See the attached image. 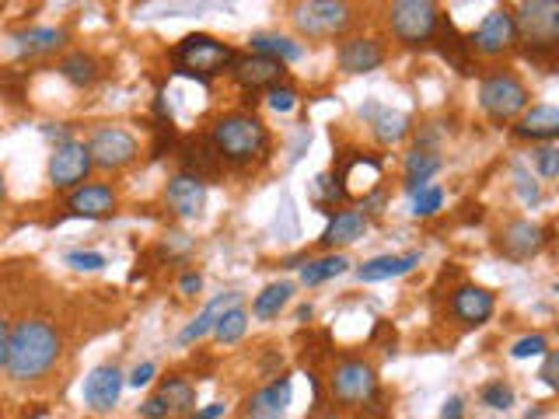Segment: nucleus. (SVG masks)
Wrapping results in <instances>:
<instances>
[{
	"label": "nucleus",
	"mask_w": 559,
	"mask_h": 419,
	"mask_svg": "<svg viewBox=\"0 0 559 419\" xmlns=\"http://www.w3.org/2000/svg\"><path fill=\"white\" fill-rule=\"evenodd\" d=\"M381 63H385V49L374 39H364V35H360V39H346L343 46H339V70H343V74H371Z\"/></svg>",
	"instance_id": "18"
},
{
	"label": "nucleus",
	"mask_w": 559,
	"mask_h": 419,
	"mask_svg": "<svg viewBox=\"0 0 559 419\" xmlns=\"http://www.w3.org/2000/svg\"><path fill=\"white\" fill-rule=\"evenodd\" d=\"M518 42H528V56L556 49L559 42V4L556 0H525L511 11Z\"/></svg>",
	"instance_id": "4"
},
{
	"label": "nucleus",
	"mask_w": 559,
	"mask_h": 419,
	"mask_svg": "<svg viewBox=\"0 0 559 419\" xmlns=\"http://www.w3.org/2000/svg\"><path fill=\"white\" fill-rule=\"evenodd\" d=\"M67 262L70 269H77V273H98V269H105V255L102 252H84V248H77V252H67Z\"/></svg>",
	"instance_id": "36"
},
{
	"label": "nucleus",
	"mask_w": 559,
	"mask_h": 419,
	"mask_svg": "<svg viewBox=\"0 0 559 419\" xmlns=\"http://www.w3.org/2000/svg\"><path fill=\"white\" fill-rule=\"evenodd\" d=\"M483 406L490 409H500V413H507V409L514 406V388L504 385V381H490V385L483 388Z\"/></svg>",
	"instance_id": "34"
},
{
	"label": "nucleus",
	"mask_w": 559,
	"mask_h": 419,
	"mask_svg": "<svg viewBox=\"0 0 559 419\" xmlns=\"http://www.w3.org/2000/svg\"><path fill=\"white\" fill-rule=\"evenodd\" d=\"M252 53L256 56H266V60H277V63H294V60H301V53L304 49L297 46L294 39H287V35H270V32H259V35H252Z\"/></svg>",
	"instance_id": "26"
},
{
	"label": "nucleus",
	"mask_w": 559,
	"mask_h": 419,
	"mask_svg": "<svg viewBox=\"0 0 559 419\" xmlns=\"http://www.w3.org/2000/svg\"><path fill=\"white\" fill-rule=\"evenodd\" d=\"M154 374H158V367H154L151 360H144V364L133 367V374L126 378V385H130V388H144V385H151V381H154Z\"/></svg>",
	"instance_id": "41"
},
{
	"label": "nucleus",
	"mask_w": 559,
	"mask_h": 419,
	"mask_svg": "<svg viewBox=\"0 0 559 419\" xmlns=\"http://www.w3.org/2000/svg\"><path fill=\"white\" fill-rule=\"evenodd\" d=\"M406 133H409V116H406V112L381 109L378 116H374V137H378L381 144H399Z\"/></svg>",
	"instance_id": "31"
},
{
	"label": "nucleus",
	"mask_w": 559,
	"mask_h": 419,
	"mask_svg": "<svg viewBox=\"0 0 559 419\" xmlns=\"http://www.w3.org/2000/svg\"><path fill=\"white\" fill-rule=\"evenodd\" d=\"M228 70L249 95H256L259 88H273V84H280V77H283V63L266 60V56H256V53H245V56L235 53V60H231Z\"/></svg>",
	"instance_id": "15"
},
{
	"label": "nucleus",
	"mask_w": 559,
	"mask_h": 419,
	"mask_svg": "<svg viewBox=\"0 0 559 419\" xmlns=\"http://www.w3.org/2000/svg\"><path fill=\"white\" fill-rule=\"evenodd\" d=\"M165 200L175 217L196 220L203 213V207H207V182L196 179V175H189V172H179L172 182H168Z\"/></svg>",
	"instance_id": "14"
},
{
	"label": "nucleus",
	"mask_w": 559,
	"mask_h": 419,
	"mask_svg": "<svg viewBox=\"0 0 559 419\" xmlns=\"http://www.w3.org/2000/svg\"><path fill=\"white\" fill-rule=\"evenodd\" d=\"M123 371H119L116 364H102L95 367V371L84 378V406L95 409V413H109V409H116L119 395H123Z\"/></svg>",
	"instance_id": "12"
},
{
	"label": "nucleus",
	"mask_w": 559,
	"mask_h": 419,
	"mask_svg": "<svg viewBox=\"0 0 559 419\" xmlns=\"http://www.w3.org/2000/svg\"><path fill=\"white\" fill-rule=\"evenodd\" d=\"M84 147L91 154V165L105 168V172H119V168L133 165L140 154L137 137L130 130H123V126H98Z\"/></svg>",
	"instance_id": "8"
},
{
	"label": "nucleus",
	"mask_w": 559,
	"mask_h": 419,
	"mask_svg": "<svg viewBox=\"0 0 559 419\" xmlns=\"http://www.w3.org/2000/svg\"><path fill=\"white\" fill-rule=\"evenodd\" d=\"M200 287H203V276H200V273H186V276L179 280V290H182L186 297H196V294H200Z\"/></svg>",
	"instance_id": "44"
},
{
	"label": "nucleus",
	"mask_w": 559,
	"mask_h": 419,
	"mask_svg": "<svg viewBox=\"0 0 559 419\" xmlns=\"http://www.w3.org/2000/svg\"><path fill=\"white\" fill-rule=\"evenodd\" d=\"M479 105L493 123H511L528 109V88L518 74L511 70H497V74L483 77L479 84Z\"/></svg>",
	"instance_id": "5"
},
{
	"label": "nucleus",
	"mask_w": 559,
	"mask_h": 419,
	"mask_svg": "<svg viewBox=\"0 0 559 419\" xmlns=\"http://www.w3.org/2000/svg\"><path fill=\"white\" fill-rule=\"evenodd\" d=\"M4 196H7V182H4V172H0V203H4Z\"/></svg>",
	"instance_id": "49"
},
{
	"label": "nucleus",
	"mask_w": 559,
	"mask_h": 419,
	"mask_svg": "<svg viewBox=\"0 0 559 419\" xmlns=\"http://www.w3.org/2000/svg\"><path fill=\"white\" fill-rule=\"evenodd\" d=\"M549 353V339L546 336H525V339H518V343L511 346V357L514 360H528V357H546Z\"/></svg>",
	"instance_id": "35"
},
{
	"label": "nucleus",
	"mask_w": 559,
	"mask_h": 419,
	"mask_svg": "<svg viewBox=\"0 0 559 419\" xmlns=\"http://www.w3.org/2000/svg\"><path fill=\"white\" fill-rule=\"evenodd\" d=\"M441 172V154L430 151V147H416L406 154V193H420L434 175Z\"/></svg>",
	"instance_id": "25"
},
{
	"label": "nucleus",
	"mask_w": 559,
	"mask_h": 419,
	"mask_svg": "<svg viewBox=\"0 0 559 419\" xmlns=\"http://www.w3.org/2000/svg\"><path fill=\"white\" fill-rule=\"evenodd\" d=\"M297 105V91L287 88V84H273L270 88V109L273 112H294Z\"/></svg>",
	"instance_id": "39"
},
{
	"label": "nucleus",
	"mask_w": 559,
	"mask_h": 419,
	"mask_svg": "<svg viewBox=\"0 0 559 419\" xmlns=\"http://www.w3.org/2000/svg\"><path fill=\"white\" fill-rule=\"evenodd\" d=\"M469 46H476V53L483 56H500L507 49L518 46V28H514V18L507 7H497L483 18V25L476 28V35L469 39Z\"/></svg>",
	"instance_id": "11"
},
{
	"label": "nucleus",
	"mask_w": 559,
	"mask_h": 419,
	"mask_svg": "<svg viewBox=\"0 0 559 419\" xmlns=\"http://www.w3.org/2000/svg\"><path fill=\"white\" fill-rule=\"evenodd\" d=\"M91 168L95 165H91L88 147H84L81 140H67V144L53 147V154H49V186L74 193L77 186H84Z\"/></svg>",
	"instance_id": "10"
},
{
	"label": "nucleus",
	"mask_w": 559,
	"mask_h": 419,
	"mask_svg": "<svg viewBox=\"0 0 559 419\" xmlns=\"http://www.w3.org/2000/svg\"><path fill=\"white\" fill-rule=\"evenodd\" d=\"M42 133H46V137L49 140H56V147H60V144H67V130H63V126H46V130H42Z\"/></svg>",
	"instance_id": "48"
},
{
	"label": "nucleus",
	"mask_w": 559,
	"mask_h": 419,
	"mask_svg": "<svg viewBox=\"0 0 559 419\" xmlns=\"http://www.w3.org/2000/svg\"><path fill=\"white\" fill-rule=\"evenodd\" d=\"M532 158H535V168H539L542 179H556V175H559V151H556V144L539 147Z\"/></svg>",
	"instance_id": "38"
},
{
	"label": "nucleus",
	"mask_w": 559,
	"mask_h": 419,
	"mask_svg": "<svg viewBox=\"0 0 559 419\" xmlns=\"http://www.w3.org/2000/svg\"><path fill=\"white\" fill-rule=\"evenodd\" d=\"M116 213V193L112 186H77L74 193L67 196V217H84V220H102Z\"/></svg>",
	"instance_id": "16"
},
{
	"label": "nucleus",
	"mask_w": 559,
	"mask_h": 419,
	"mask_svg": "<svg viewBox=\"0 0 559 419\" xmlns=\"http://www.w3.org/2000/svg\"><path fill=\"white\" fill-rule=\"evenodd\" d=\"M521 140H556L559 137V109L556 105H532L521 112V123L514 126Z\"/></svg>",
	"instance_id": "21"
},
{
	"label": "nucleus",
	"mask_w": 559,
	"mask_h": 419,
	"mask_svg": "<svg viewBox=\"0 0 559 419\" xmlns=\"http://www.w3.org/2000/svg\"><path fill=\"white\" fill-rule=\"evenodd\" d=\"M172 413H168V406L161 402V395H151V399L140 406V419H168Z\"/></svg>",
	"instance_id": "43"
},
{
	"label": "nucleus",
	"mask_w": 559,
	"mask_h": 419,
	"mask_svg": "<svg viewBox=\"0 0 559 419\" xmlns=\"http://www.w3.org/2000/svg\"><path fill=\"white\" fill-rule=\"evenodd\" d=\"M7 336H11V325L0 315V371H4V364H7Z\"/></svg>",
	"instance_id": "46"
},
{
	"label": "nucleus",
	"mask_w": 559,
	"mask_h": 419,
	"mask_svg": "<svg viewBox=\"0 0 559 419\" xmlns=\"http://www.w3.org/2000/svg\"><path fill=\"white\" fill-rule=\"evenodd\" d=\"M242 304V294L238 290H228V294H217L214 301L207 304V308L196 315V322H189L186 329L179 332V343H196V339H203L207 332H214V325L221 322V315L224 311H231V308H238Z\"/></svg>",
	"instance_id": "20"
},
{
	"label": "nucleus",
	"mask_w": 559,
	"mask_h": 419,
	"mask_svg": "<svg viewBox=\"0 0 559 419\" xmlns=\"http://www.w3.org/2000/svg\"><path fill=\"white\" fill-rule=\"evenodd\" d=\"M462 416H465V402L458 399V395H455V399H448V402H444L441 419H462Z\"/></svg>",
	"instance_id": "45"
},
{
	"label": "nucleus",
	"mask_w": 559,
	"mask_h": 419,
	"mask_svg": "<svg viewBox=\"0 0 559 419\" xmlns=\"http://www.w3.org/2000/svg\"><path fill=\"white\" fill-rule=\"evenodd\" d=\"M413 266H420V252H402V255H378V259L364 262L357 269L360 283H381L392 280V276H406Z\"/></svg>",
	"instance_id": "22"
},
{
	"label": "nucleus",
	"mask_w": 559,
	"mask_h": 419,
	"mask_svg": "<svg viewBox=\"0 0 559 419\" xmlns=\"http://www.w3.org/2000/svg\"><path fill=\"white\" fill-rule=\"evenodd\" d=\"M367 224H371V220H367L360 210H343V213H336V217L329 220V227L322 231V245H329V248H336V245H353V241L364 238Z\"/></svg>",
	"instance_id": "24"
},
{
	"label": "nucleus",
	"mask_w": 559,
	"mask_h": 419,
	"mask_svg": "<svg viewBox=\"0 0 559 419\" xmlns=\"http://www.w3.org/2000/svg\"><path fill=\"white\" fill-rule=\"evenodd\" d=\"M189 248H193V241H189L182 231L165 234V241H161V255H168V259H175V255H186Z\"/></svg>",
	"instance_id": "40"
},
{
	"label": "nucleus",
	"mask_w": 559,
	"mask_h": 419,
	"mask_svg": "<svg viewBox=\"0 0 559 419\" xmlns=\"http://www.w3.org/2000/svg\"><path fill=\"white\" fill-rule=\"evenodd\" d=\"M346 269H350V259H346V255H325V259L304 262L301 280L308 283V287H318V283L332 280V276H343Z\"/></svg>",
	"instance_id": "30"
},
{
	"label": "nucleus",
	"mask_w": 559,
	"mask_h": 419,
	"mask_svg": "<svg viewBox=\"0 0 559 419\" xmlns=\"http://www.w3.org/2000/svg\"><path fill=\"white\" fill-rule=\"evenodd\" d=\"M388 25H392L395 39L406 42V46H427L437 35L441 11L430 0H395L388 7Z\"/></svg>",
	"instance_id": "6"
},
{
	"label": "nucleus",
	"mask_w": 559,
	"mask_h": 419,
	"mask_svg": "<svg viewBox=\"0 0 559 419\" xmlns=\"http://www.w3.org/2000/svg\"><path fill=\"white\" fill-rule=\"evenodd\" d=\"M217 416H224V402H210V406L200 409L193 419H217Z\"/></svg>",
	"instance_id": "47"
},
{
	"label": "nucleus",
	"mask_w": 559,
	"mask_h": 419,
	"mask_svg": "<svg viewBox=\"0 0 559 419\" xmlns=\"http://www.w3.org/2000/svg\"><path fill=\"white\" fill-rule=\"evenodd\" d=\"M245 329H249V311L238 304V308L224 311L221 322L214 325V336H217V343H238V339L245 336Z\"/></svg>",
	"instance_id": "32"
},
{
	"label": "nucleus",
	"mask_w": 559,
	"mask_h": 419,
	"mask_svg": "<svg viewBox=\"0 0 559 419\" xmlns=\"http://www.w3.org/2000/svg\"><path fill=\"white\" fill-rule=\"evenodd\" d=\"M556 374H559V353L549 350V353H546V360H542V371H539V378L546 381V388H553V392L559 388V378H556Z\"/></svg>",
	"instance_id": "42"
},
{
	"label": "nucleus",
	"mask_w": 559,
	"mask_h": 419,
	"mask_svg": "<svg viewBox=\"0 0 559 419\" xmlns=\"http://www.w3.org/2000/svg\"><path fill=\"white\" fill-rule=\"evenodd\" d=\"M63 339L42 318H25L11 329L7 336V364L4 371L11 374V381H39L53 371V364L60 360Z\"/></svg>",
	"instance_id": "1"
},
{
	"label": "nucleus",
	"mask_w": 559,
	"mask_h": 419,
	"mask_svg": "<svg viewBox=\"0 0 559 419\" xmlns=\"http://www.w3.org/2000/svg\"><path fill=\"white\" fill-rule=\"evenodd\" d=\"M290 18H294L297 32L308 39H332V35L346 32L353 11L350 4H339V0H308V4L290 7Z\"/></svg>",
	"instance_id": "7"
},
{
	"label": "nucleus",
	"mask_w": 559,
	"mask_h": 419,
	"mask_svg": "<svg viewBox=\"0 0 559 419\" xmlns=\"http://www.w3.org/2000/svg\"><path fill=\"white\" fill-rule=\"evenodd\" d=\"M546 238H549V231H542V227L532 224V220H511V224L497 234V248L507 255V259L525 262L546 245Z\"/></svg>",
	"instance_id": "13"
},
{
	"label": "nucleus",
	"mask_w": 559,
	"mask_h": 419,
	"mask_svg": "<svg viewBox=\"0 0 559 419\" xmlns=\"http://www.w3.org/2000/svg\"><path fill=\"white\" fill-rule=\"evenodd\" d=\"M60 74L67 77L74 88H91V84L102 77V63L91 53H70L60 60Z\"/></svg>",
	"instance_id": "27"
},
{
	"label": "nucleus",
	"mask_w": 559,
	"mask_h": 419,
	"mask_svg": "<svg viewBox=\"0 0 559 419\" xmlns=\"http://www.w3.org/2000/svg\"><path fill=\"white\" fill-rule=\"evenodd\" d=\"M175 67H179V74L186 77H196L200 84H210V77L224 74V70L231 67V60H235V49L224 46L221 39H214V35H186V39L175 46L172 53Z\"/></svg>",
	"instance_id": "3"
},
{
	"label": "nucleus",
	"mask_w": 559,
	"mask_h": 419,
	"mask_svg": "<svg viewBox=\"0 0 559 419\" xmlns=\"http://www.w3.org/2000/svg\"><path fill=\"white\" fill-rule=\"evenodd\" d=\"M67 46V32L63 28H21V32H14V49H18L21 56H49L56 53V49Z\"/></svg>",
	"instance_id": "23"
},
{
	"label": "nucleus",
	"mask_w": 559,
	"mask_h": 419,
	"mask_svg": "<svg viewBox=\"0 0 559 419\" xmlns=\"http://www.w3.org/2000/svg\"><path fill=\"white\" fill-rule=\"evenodd\" d=\"M290 399H294V381L290 378H277L273 385L259 388L256 395L249 399V409H245V416L249 419H283L287 413Z\"/></svg>",
	"instance_id": "19"
},
{
	"label": "nucleus",
	"mask_w": 559,
	"mask_h": 419,
	"mask_svg": "<svg viewBox=\"0 0 559 419\" xmlns=\"http://www.w3.org/2000/svg\"><path fill=\"white\" fill-rule=\"evenodd\" d=\"M158 395H161V402H165L172 416H186L189 409L196 406V388L189 385L186 378H165L161 381V388H158Z\"/></svg>",
	"instance_id": "28"
},
{
	"label": "nucleus",
	"mask_w": 559,
	"mask_h": 419,
	"mask_svg": "<svg viewBox=\"0 0 559 419\" xmlns=\"http://www.w3.org/2000/svg\"><path fill=\"white\" fill-rule=\"evenodd\" d=\"M290 294H294V283H270V287L263 290V294L252 301V315L263 318V322H270V318H277L283 308L290 304Z\"/></svg>",
	"instance_id": "29"
},
{
	"label": "nucleus",
	"mask_w": 559,
	"mask_h": 419,
	"mask_svg": "<svg viewBox=\"0 0 559 419\" xmlns=\"http://www.w3.org/2000/svg\"><path fill=\"white\" fill-rule=\"evenodd\" d=\"M493 308H497L493 294L486 287H476V283H465V287H458L455 294H451V311H455V318L462 325L490 322Z\"/></svg>",
	"instance_id": "17"
},
{
	"label": "nucleus",
	"mask_w": 559,
	"mask_h": 419,
	"mask_svg": "<svg viewBox=\"0 0 559 419\" xmlns=\"http://www.w3.org/2000/svg\"><path fill=\"white\" fill-rule=\"evenodd\" d=\"M339 200H346L343 186H339L332 175H318L315 179V203L318 207H329V203H339Z\"/></svg>",
	"instance_id": "37"
},
{
	"label": "nucleus",
	"mask_w": 559,
	"mask_h": 419,
	"mask_svg": "<svg viewBox=\"0 0 559 419\" xmlns=\"http://www.w3.org/2000/svg\"><path fill=\"white\" fill-rule=\"evenodd\" d=\"M210 147L228 165H252L270 151V130L252 112H228L210 130Z\"/></svg>",
	"instance_id": "2"
},
{
	"label": "nucleus",
	"mask_w": 559,
	"mask_h": 419,
	"mask_svg": "<svg viewBox=\"0 0 559 419\" xmlns=\"http://www.w3.org/2000/svg\"><path fill=\"white\" fill-rule=\"evenodd\" d=\"M441 207H444V189H437V186H423L420 193L413 196V217H434Z\"/></svg>",
	"instance_id": "33"
},
{
	"label": "nucleus",
	"mask_w": 559,
	"mask_h": 419,
	"mask_svg": "<svg viewBox=\"0 0 559 419\" xmlns=\"http://www.w3.org/2000/svg\"><path fill=\"white\" fill-rule=\"evenodd\" d=\"M329 388L343 406H364V402H371L378 395V374L364 360H343L332 371Z\"/></svg>",
	"instance_id": "9"
}]
</instances>
